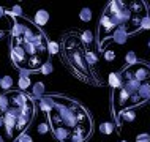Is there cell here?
<instances>
[{
    "mask_svg": "<svg viewBox=\"0 0 150 142\" xmlns=\"http://www.w3.org/2000/svg\"><path fill=\"white\" fill-rule=\"evenodd\" d=\"M10 57L21 71H40L49 62V41L46 35L25 18L10 16Z\"/></svg>",
    "mask_w": 150,
    "mask_h": 142,
    "instance_id": "cell-1",
    "label": "cell"
},
{
    "mask_svg": "<svg viewBox=\"0 0 150 142\" xmlns=\"http://www.w3.org/2000/svg\"><path fill=\"white\" fill-rule=\"evenodd\" d=\"M54 107L47 115L51 131L60 142H86L92 134V117L87 109L68 96L52 95Z\"/></svg>",
    "mask_w": 150,
    "mask_h": 142,
    "instance_id": "cell-2",
    "label": "cell"
},
{
    "mask_svg": "<svg viewBox=\"0 0 150 142\" xmlns=\"http://www.w3.org/2000/svg\"><path fill=\"white\" fill-rule=\"evenodd\" d=\"M122 85L111 92V109L119 125L120 115L128 109L141 106L150 100V66L149 63L137 62L125 66L120 71Z\"/></svg>",
    "mask_w": 150,
    "mask_h": 142,
    "instance_id": "cell-3",
    "label": "cell"
},
{
    "mask_svg": "<svg viewBox=\"0 0 150 142\" xmlns=\"http://www.w3.org/2000/svg\"><path fill=\"white\" fill-rule=\"evenodd\" d=\"M147 14V3L142 0H136V2L112 0L109 2L98 21V49L103 51V46L106 44L108 38H111L117 28H123L128 36L137 33L141 30L142 19Z\"/></svg>",
    "mask_w": 150,
    "mask_h": 142,
    "instance_id": "cell-4",
    "label": "cell"
},
{
    "mask_svg": "<svg viewBox=\"0 0 150 142\" xmlns=\"http://www.w3.org/2000/svg\"><path fill=\"white\" fill-rule=\"evenodd\" d=\"M10 106L3 114V139L5 142H14L16 137L25 133L35 117V101L25 95L24 92H11L8 93Z\"/></svg>",
    "mask_w": 150,
    "mask_h": 142,
    "instance_id": "cell-5",
    "label": "cell"
},
{
    "mask_svg": "<svg viewBox=\"0 0 150 142\" xmlns=\"http://www.w3.org/2000/svg\"><path fill=\"white\" fill-rule=\"evenodd\" d=\"M62 59L70 66V70L87 84H101L95 79V73L92 71L90 65L86 59V47L81 43L79 36L76 33H67L62 40Z\"/></svg>",
    "mask_w": 150,
    "mask_h": 142,
    "instance_id": "cell-6",
    "label": "cell"
},
{
    "mask_svg": "<svg viewBox=\"0 0 150 142\" xmlns=\"http://www.w3.org/2000/svg\"><path fill=\"white\" fill-rule=\"evenodd\" d=\"M54 107V100H52V95H44L41 100H38V109L41 112H44L46 115H49V112Z\"/></svg>",
    "mask_w": 150,
    "mask_h": 142,
    "instance_id": "cell-7",
    "label": "cell"
},
{
    "mask_svg": "<svg viewBox=\"0 0 150 142\" xmlns=\"http://www.w3.org/2000/svg\"><path fill=\"white\" fill-rule=\"evenodd\" d=\"M49 22V13L46 10H38L35 13V25L36 27H43Z\"/></svg>",
    "mask_w": 150,
    "mask_h": 142,
    "instance_id": "cell-8",
    "label": "cell"
},
{
    "mask_svg": "<svg viewBox=\"0 0 150 142\" xmlns=\"http://www.w3.org/2000/svg\"><path fill=\"white\" fill-rule=\"evenodd\" d=\"M79 40H81V43L84 44L86 49H92V47H93V33L90 30H84L82 33H81Z\"/></svg>",
    "mask_w": 150,
    "mask_h": 142,
    "instance_id": "cell-9",
    "label": "cell"
},
{
    "mask_svg": "<svg viewBox=\"0 0 150 142\" xmlns=\"http://www.w3.org/2000/svg\"><path fill=\"white\" fill-rule=\"evenodd\" d=\"M111 40L114 43H117V44H125V43H127V40H128V33L123 30V28H117L114 33H112Z\"/></svg>",
    "mask_w": 150,
    "mask_h": 142,
    "instance_id": "cell-10",
    "label": "cell"
},
{
    "mask_svg": "<svg viewBox=\"0 0 150 142\" xmlns=\"http://www.w3.org/2000/svg\"><path fill=\"white\" fill-rule=\"evenodd\" d=\"M86 59H87V63L90 65V68H93L98 62V49H95V47L86 49Z\"/></svg>",
    "mask_w": 150,
    "mask_h": 142,
    "instance_id": "cell-11",
    "label": "cell"
},
{
    "mask_svg": "<svg viewBox=\"0 0 150 142\" xmlns=\"http://www.w3.org/2000/svg\"><path fill=\"white\" fill-rule=\"evenodd\" d=\"M108 82H109V85H111L112 90L119 88L120 85H122V76H120V73H111V74H109Z\"/></svg>",
    "mask_w": 150,
    "mask_h": 142,
    "instance_id": "cell-12",
    "label": "cell"
},
{
    "mask_svg": "<svg viewBox=\"0 0 150 142\" xmlns=\"http://www.w3.org/2000/svg\"><path fill=\"white\" fill-rule=\"evenodd\" d=\"M32 93L36 100H41L44 96V84L43 82H35L33 87H32Z\"/></svg>",
    "mask_w": 150,
    "mask_h": 142,
    "instance_id": "cell-13",
    "label": "cell"
},
{
    "mask_svg": "<svg viewBox=\"0 0 150 142\" xmlns=\"http://www.w3.org/2000/svg\"><path fill=\"white\" fill-rule=\"evenodd\" d=\"M134 120H136V112L133 111V109H128V111H125L120 115L119 125H122V122H128V123H131V122H134Z\"/></svg>",
    "mask_w": 150,
    "mask_h": 142,
    "instance_id": "cell-14",
    "label": "cell"
},
{
    "mask_svg": "<svg viewBox=\"0 0 150 142\" xmlns=\"http://www.w3.org/2000/svg\"><path fill=\"white\" fill-rule=\"evenodd\" d=\"M30 85H32V81H30L29 76H22V74H21V78H19V81H18L19 90H21V92H25L27 88L30 87Z\"/></svg>",
    "mask_w": 150,
    "mask_h": 142,
    "instance_id": "cell-15",
    "label": "cell"
},
{
    "mask_svg": "<svg viewBox=\"0 0 150 142\" xmlns=\"http://www.w3.org/2000/svg\"><path fill=\"white\" fill-rule=\"evenodd\" d=\"M8 106H10V98H8V93H2L0 95V114H5Z\"/></svg>",
    "mask_w": 150,
    "mask_h": 142,
    "instance_id": "cell-16",
    "label": "cell"
},
{
    "mask_svg": "<svg viewBox=\"0 0 150 142\" xmlns=\"http://www.w3.org/2000/svg\"><path fill=\"white\" fill-rule=\"evenodd\" d=\"M114 129H115V126L111 122H104V123L100 125V133H103V134H112Z\"/></svg>",
    "mask_w": 150,
    "mask_h": 142,
    "instance_id": "cell-17",
    "label": "cell"
},
{
    "mask_svg": "<svg viewBox=\"0 0 150 142\" xmlns=\"http://www.w3.org/2000/svg\"><path fill=\"white\" fill-rule=\"evenodd\" d=\"M11 87H13V78H11L10 74L3 76L2 78V84H0V88H3L5 92L11 90Z\"/></svg>",
    "mask_w": 150,
    "mask_h": 142,
    "instance_id": "cell-18",
    "label": "cell"
},
{
    "mask_svg": "<svg viewBox=\"0 0 150 142\" xmlns=\"http://www.w3.org/2000/svg\"><path fill=\"white\" fill-rule=\"evenodd\" d=\"M79 19L82 22H90L92 21V10L90 8H82L79 11Z\"/></svg>",
    "mask_w": 150,
    "mask_h": 142,
    "instance_id": "cell-19",
    "label": "cell"
},
{
    "mask_svg": "<svg viewBox=\"0 0 150 142\" xmlns=\"http://www.w3.org/2000/svg\"><path fill=\"white\" fill-rule=\"evenodd\" d=\"M51 129V125H49V120H43L38 123V126H36V131H38V134H46V133H49Z\"/></svg>",
    "mask_w": 150,
    "mask_h": 142,
    "instance_id": "cell-20",
    "label": "cell"
},
{
    "mask_svg": "<svg viewBox=\"0 0 150 142\" xmlns=\"http://www.w3.org/2000/svg\"><path fill=\"white\" fill-rule=\"evenodd\" d=\"M125 62H127V66H131V65H134L137 63L139 60H137V55L134 54L133 51H129L127 55H125Z\"/></svg>",
    "mask_w": 150,
    "mask_h": 142,
    "instance_id": "cell-21",
    "label": "cell"
},
{
    "mask_svg": "<svg viewBox=\"0 0 150 142\" xmlns=\"http://www.w3.org/2000/svg\"><path fill=\"white\" fill-rule=\"evenodd\" d=\"M47 49H49V55H57L60 52V44L57 41H49Z\"/></svg>",
    "mask_w": 150,
    "mask_h": 142,
    "instance_id": "cell-22",
    "label": "cell"
},
{
    "mask_svg": "<svg viewBox=\"0 0 150 142\" xmlns=\"http://www.w3.org/2000/svg\"><path fill=\"white\" fill-rule=\"evenodd\" d=\"M8 14L13 16V18H21V16H22V8H21V5H14L10 11H8Z\"/></svg>",
    "mask_w": 150,
    "mask_h": 142,
    "instance_id": "cell-23",
    "label": "cell"
},
{
    "mask_svg": "<svg viewBox=\"0 0 150 142\" xmlns=\"http://www.w3.org/2000/svg\"><path fill=\"white\" fill-rule=\"evenodd\" d=\"M52 71H54V66H52V63H51V62L44 63L43 66H41V70H40V73H41V74H44V76H49Z\"/></svg>",
    "mask_w": 150,
    "mask_h": 142,
    "instance_id": "cell-24",
    "label": "cell"
},
{
    "mask_svg": "<svg viewBox=\"0 0 150 142\" xmlns=\"http://www.w3.org/2000/svg\"><path fill=\"white\" fill-rule=\"evenodd\" d=\"M114 59H115V52L112 51V49L104 51V60H106V62H112Z\"/></svg>",
    "mask_w": 150,
    "mask_h": 142,
    "instance_id": "cell-25",
    "label": "cell"
},
{
    "mask_svg": "<svg viewBox=\"0 0 150 142\" xmlns=\"http://www.w3.org/2000/svg\"><path fill=\"white\" fill-rule=\"evenodd\" d=\"M141 30H150V14H147L142 19V24H141Z\"/></svg>",
    "mask_w": 150,
    "mask_h": 142,
    "instance_id": "cell-26",
    "label": "cell"
},
{
    "mask_svg": "<svg viewBox=\"0 0 150 142\" xmlns=\"http://www.w3.org/2000/svg\"><path fill=\"white\" fill-rule=\"evenodd\" d=\"M14 142H33V139L27 134V133H24V134H21L19 137H16V141Z\"/></svg>",
    "mask_w": 150,
    "mask_h": 142,
    "instance_id": "cell-27",
    "label": "cell"
},
{
    "mask_svg": "<svg viewBox=\"0 0 150 142\" xmlns=\"http://www.w3.org/2000/svg\"><path fill=\"white\" fill-rule=\"evenodd\" d=\"M136 142H150V134H147V133L137 134L136 136Z\"/></svg>",
    "mask_w": 150,
    "mask_h": 142,
    "instance_id": "cell-28",
    "label": "cell"
},
{
    "mask_svg": "<svg viewBox=\"0 0 150 142\" xmlns=\"http://www.w3.org/2000/svg\"><path fill=\"white\" fill-rule=\"evenodd\" d=\"M3 18H8V11L5 10V8L0 6V19H3Z\"/></svg>",
    "mask_w": 150,
    "mask_h": 142,
    "instance_id": "cell-29",
    "label": "cell"
},
{
    "mask_svg": "<svg viewBox=\"0 0 150 142\" xmlns=\"http://www.w3.org/2000/svg\"><path fill=\"white\" fill-rule=\"evenodd\" d=\"M3 129V115L0 114V131Z\"/></svg>",
    "mask_w": 150,
    "mask_h": 142,
    "instance_id": "cell-30",
    "label": "cell"
},
{
    "mask_svg": "<svg viewBox=\"0 0 150 142\" xmlns=\"http://www.w3.org/2000/svg\"><path fill=\"white\" fill-rule=\"evenodd\" d=\"M3 35H5V32H3V30H0V38H2Z\"/></svg>",
    "mask_w": 150,
    "mask_h": 142,
    "instance_id": "cell-31",
    "label": "cell"
},
{
    "mask_svg": "<svg viewBox=\"0 0 150 142\" xmlns=\"http://www.w3.org/2000/svg\"><path fill=\"white\" fill-rule=\"evenodd\" d=\"M0 142H3V137L2 136H0Z\"/></svg>",
    "mask_w": 150,
    "mask_h": 142,
    "instance_id": "cell-32",
    "label": "cell"
},
{
    "mask_svg": "<svg viewBox=\"0 0 150 142\" xmlns=\"http://www.w3.org/2000/svg\"><path fill=\"white\" fill-rule=\"evenodd\" d=\"M0 84H2V76H0Z\"/></svg>",
    "mask_w": 150,
    "mask_h": 142,
    "instance_id": "cell-33",
    "label": "cell"
},
{
    "mask_svg": "<svg viewBox=\"0 0 150 142\" xmlns=\"http://www.w3.org/2000/svg\"><path fill=\"white\" fill-rule=\"evenodd\" d=\"M119 142H128V141H119Z\"/></svg>",
    "mask_w": 150,
    "mask_h": 142,
    "instance_id": "cell-34",
    "label": "cell"
},
{
    "mask_svg": "<svg viewBox=\"0 0 150 142\" xmlns=\"http://www.w3.org/2000/svg\"><path fill=\"white\" fill-rule=\"evenodd\" d=\"M149 49H150V41H149Z\"/></svg>",
    "mask_w": 150,
    "mask_h": 142,
    "instance_id": "cell-35",
    "label": "cell"
},
{
    "mask_svg": "<svg viewBox=\"0 0 150 142\" xmlns=\"http://www.w3.org/2000/svg\"><path fill=\"white\" fill-rule=\"evenodd\" d=\"M149 66H150V65H149Z\"/></svg>",
    "mask_w": 150,
    "mask_h": 142,
    "instance_id": "cell-36",
    "label": "cell"
}]
</instances>
